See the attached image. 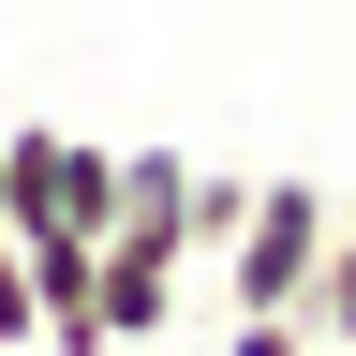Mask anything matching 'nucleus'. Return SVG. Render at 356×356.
Instances as JSON below:
<instances>
[{
    "label": "nucleus",
    "instance_id": "obj_1",
    "mask_svg": "<svg viewBox=\"0 0 356 356\" xmlns=\"http://www.w3.org/2000/svg\"><path fill=\"white\" fill-rule=\"evenodd\" d=\"M0 222L15 238H104L119 222V149L60 134V119H15L0 134Z\"/></svg>",
    "mask_w": 356,
    "mask_h": 356
},
{
    "label": "nucleus",
    "instance_id": "obj_2",
    "mask_svg": "<svg viewBox=\"0 0 356 356\" xmlns=\"http://www.w3.org/2000/svg\"><path fill=\"white\" fill-rule=\"evenodd\" d=\"M327 193H312V178H267L252 193V222H238V252H222V297L238 312H297L312 297V267H327Z\"/></svg>",
    "mask_w": 356,
    "mask_h": 356
},
{
    "label": "nucleus",
    "instance_id": "obj_3",
    "mask_svg": "<svg viewBox=\"0 0 356 356\" xmlns=\"http://www.w3.org/2000/svg\"><path fill=\"white\" fill-rule=\"evenodd\" d=\"M178 267H193V252H178V222H149V208L104 222V341H119V356L178 327Z\"/></svg>",
    "mask_w": 356,
    "mask_h": 356
},
{
    "label": "nucleus",
    "instance_id": "obj_4",
    "mask_svg": "<svg viewBox=\"0 0 356 356\" xmlns=\"http://www.w3.org/2000/svg\"><path fill=\"white\" fill-rule=\"evenodd\" d=\"M252 193H267V178H238V163H193V193H178V252H238Z\"/></svg>",
    "mask_w": 356,
    "mask_h": 356
},
{
    "label": "nucleus",
    "instance_id": "obj_5",
    "mask_svg": "<svg viewBox=\"0 0 356 356\" xmlns=\"http://www.w3.org/2000/svg\"><path fill=\"white\" fill-rule=\"evenodd\" d=\"M297 327L327 341V356H356V208L327 222V267H312V297H297Z\"/></svg>",
    "mask_w": 356,
    "mask_h": 356
},
{
    "label": "nucleus",
    "instance_id": "obj_6",
    "mask_svg": "<svg viewBox=\"0 0 356 356\" xmlns=\"http://www.w3.org/2000/svg\"><path fill=\"white\" fill-rule=\"evenodd\" d=\"M30 341H44V297H30V252L0 238V356H30Z\"/></svg>",
    "mask_w": 356,
    "mask_h": 356
},
{
    "label": "nucleus",
    "instance_id": "obj_7",
    "mask_svg": "<svg viewBox=\"0 0 356 356\" xmlns=\"http://www.w3.org/2000/svg\"><path fill=\"white\" fill-rule=\"evenodd\" d=\"M222 356H312V327H297V312H238V341H222Z\"/></svg>",
    "mask_w": 356,
    "mask_h": 356
},
{
    "label": "nucleus",
    "instance_id": "obj_8",
    "mask_svg": "<svg viewBox=\"0 0 356 356\" xmlns=\"http://www.w3.org/2000/svg\"><path fill=\"white\" fill-rule=\"evenodd\" d=\"M0 238H15V222H0Z\"/></svg>",
    "mask_w": 356,
    "mask_h": 356
}]
</instances>
